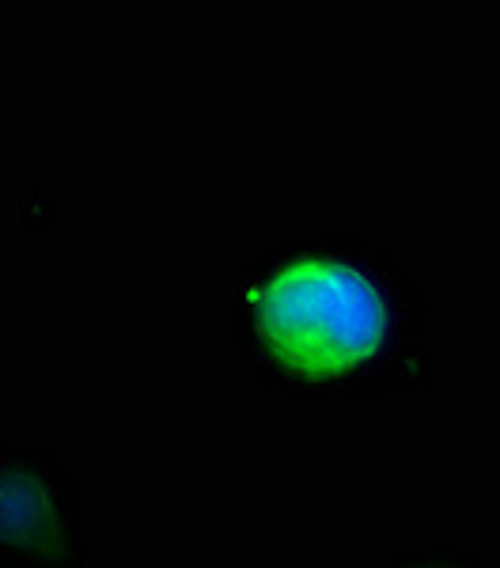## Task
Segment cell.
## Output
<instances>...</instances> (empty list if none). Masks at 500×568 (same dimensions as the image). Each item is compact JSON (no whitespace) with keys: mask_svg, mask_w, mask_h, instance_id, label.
I'll list each match as a JSON object with an SVG mask.
<instances>
[{"mask_svg":"<svg viewBox=\"0 0 500 568\" xmlns=\"http://www.w3.org/2000/svg\"><path fill=\"white\" fill-rule=\"evenodd\" d=\"M227 337L258 390L387 402L436 390V311L409 265L364 235L269 240L224 284Z\"/></svg>","mask_w":500,"mask_h":568,"instance_id":"6da1fadb","label":"cell"},{"mask_svg":"<svg viewBox=\"0 0 500 568\" xmlns=\"http://www.w3.org/2000/svg\"><path fill=\"white\" fill-rule=\"evenodd\" d=\"M0 568H88L84 493L58 447L0 444Z\"/></svg>","mask_w":500,"mask_h":568,"instance_id":"7a4b0ae2","label":"cell"},{"mask_svg":"<svg viewBox=\"0 0 500 568\" xmlns=\"http://www.w3.org/2000/svg\"><path fill=\"white\" fill-rule=\"evenodd\" d=\"M376 568H500V565L478 546L432 542V546H390L379 554Z\"/></svg>","mask_w":500,"mask_h":568,"instance_id":"3957f363","label":"cell"}]
</instances>
